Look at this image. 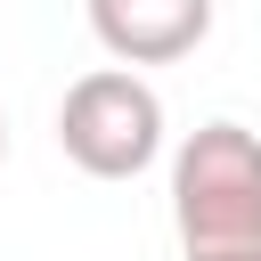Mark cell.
I'll return each instance as SVG.
<instances>
[{"label": "cell", "instance_id": "obj_1", "mask_svg": "<svg viewBox=\"0 0 261 261\" xmlns=\"http://www.w3.org/2000/svg\"><path fill=\"white\" fill-rule=\"evenodd\" d=\"M171 228L188 261H261V139L204 122L171 155Z\"/></svg>", "mask_w": 261, "mask_h": 261}, {"label": "cell", "instance_id": "obj_2", "mask_svg": "<svg viewBox=\"0 0 261 261\" xmlns=\"http://www.w3.org/2000/svg\"><path fill=\"white\" fill-rule=\"evenodd\" d=\"M57 147L90 179H139L163 155V98H155V82L122 73V65L82 73L65 90V106H57Z\"/></svg>", "mask_w": 261, "mask_h": 261}, {"label": "cell", "instance_id": "obj_3", "mask_svg": "<svg viewBox=\"0 0 261 261\" xmlns=\"http://www.w3.org/2000/svg\"><path fill=\"white\" fill-rule=\"evenodd\" d=\"M82 8H90L98 49H106L122 73H139V65H179V57H196L204 33H212V0H82Z\"/></svg>", "mask_w": 261, "mask_h": 261}, {"label": "cell", "instance_id": "obj_4", "mask_svg": "<svg viewBox=\"0 0 261 261\" xmlns=\"http://www.w3.org/2000/svg\"><path fill=\"white\" fill-rule=\"evenodd\" d=\"M0 163H8V122H0Z\"/></svg>", "mask_w": 261, "mask_h": 261}]
</instances>
